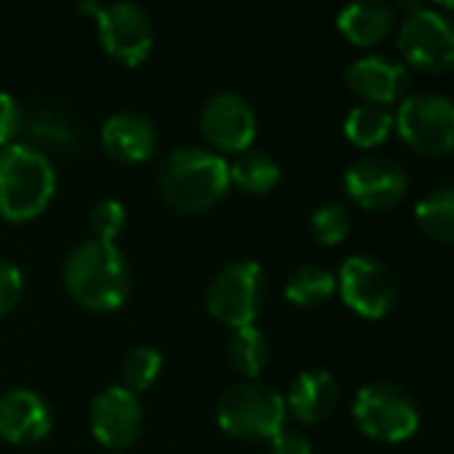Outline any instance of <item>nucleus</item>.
Here are the masks:
<instances>
[{
    "label": "nucleus",
    "mask_w": 454,
    "mask_h": 454,
    "mask_svg": "<svg viewBox=\"0 0 454 454\" xmlns=\"http://www.w3.org/2000/svg\"><path fill=\"white\" fill-rule=\"evenodd\" d=\"M415 221L420 231L436 242H452L454 237V192L452 186H439L418 200Z\"/></svg>",
    "instance_id": "nucleus-23"
},
{
    "label": "nucleus",
    "mask_w": 454,
    "mask_h": 454,
    "mask_svg": "<svg viewBox=\"0 0 454 454\" xmlns=\"http://www.w3.org/2000/svg\"><path fill=\"white\" fill-rule=\"evenodd\" d=\"M24 293V277L21 269L5 258H0V317H5Z\"/></svg>",
    "instance_id": "nucleus-28"
},
{
    "label": "nucleus",
    "mask_w": 454,
    "mask_h": 454,
    "mask_svg": "<svg viewBox=\"0 0 454 454\" xmlns=\"http://www.w3.org/2000/svg\"><path fill=\"white\" fill-rule=\"evenodd\" d=\"M396 21H399L396 8L386 0L351 3V5H343L338 13L340 35L359 48H370V45L383 43L396 29Z\"/></svg>",
    "instance_id": "nucleus-18"
},
{
    "label": "nucleus",
    "mask_w": 454,
    "mask_h": 454,
    "mask_svg": "<svg viewBox=\"0 0 454 454\" xmlns=\"http://www.w3.org/2000/svg\"><path fill=\"white\" fill-rule=\"evenodd\" d=\"M157 186L176 213H205L215 207L231 186L229 162L213 149L186 144L162 160Z\"/></svg>",
    "instance_id": "nucleus-1"
},
{
    "label": "nucleus",
    "mask_w": 454,
    "mask_h": 454,
    "mask_svg": "<svg viewBox=\"0 0 454 454\" xmlns=\"http://www.w3.org/2000/svg\"><path fill=\"white\" fill-rule=\"evenodd\" d=\"M67 293L90 311H114L130 293V263L114 242L85 239L64 261Z\"/></svg>",
    "instance_id": "nucleus-2"
},
{
    "label": "nucleus",
    "mask_w": 454,
    "mask_h": 454,
    "mask_svg": "<svg viewBox=\"0 0 454 454\" xmlns=\"http://www.w3.org/2000/svg\"><path fill=\"white\" fill-rule=\"evenodd\" d=\"M348 200L370 213L396 207L410 189V173L386 154H367L348 165L343 176Z\"/></svg>",
    "instance_id": "nucleus-11"
},
{
    "label": "nucleus",
    "mask_w": 454,
    "mask_h": 454,
    "mask_svg": "<svg viewBox=\"0 0 454 454\" xmlns=\"http://www.w3.org/2000/svg\"><path fill=\"white\" fill-rule=\"evenodd\" d=\"M101 146L117 162H144L157 149V128L154 122L133 109L114 112L101 125Z\"/></svg>",
    "instance_id": "nucleus-15"
},
{
    "label": "nucleus",
    "mask_w": 454,
    "mask_h": 454,
    "mask_svg": "<svg viewBox=\"0 0 454 454\" xmlns=\"http://www.w3.org/2000/svg\"><path fill=\"white\" fill-rule=\"evenodd\" d=\"M56 194V170L45 152L29 144L0 149V218L24 223L37 218Z\"/></svg>",
    "instance_id": "nucleus-3"
},
{
    "label": "nucleus",
    "mask_w": 454,
    "mask_h": 454,
    "mask_svg": "<svg viewBox=\"0 0 454 454\" xmlns=\"http://www.w3.org/2000/svg\"><path fill=\"white\" fill-rule=\"evenodd\" d=\"M338 290V279L330 269L319 263H303L298 266L285 285V298L301 309H317L327 303Z\"/></svg>",
    "instance_id": "nucleus-21"
},
{
    "label": "nucleus",
    "mask_w": 454,
    "mask_h": 454,
    "mask_svg": "<svg viewBox=\"0 0 454 454\" xmlns=\"http://www.w3.org/2000/svg\"><path fill=\"white\" fill-rule=\"evenodd\" d=\"M394 128L420 154H450L454 144L452 98L434 90L407 96L394 114Z\"/></svg>",
    "instance_id": "nucleus-8"
},
{
    "label": "nucleus",
    "mask_w": 454,
    "mask_h": 454,
    "mask_svg": "<svg viewBox=\"0 0 454 454\" xmlns=\"http://www.w3.org/2000/svg\"><path fill=\"white\" fill-rule=\"evenodd\" d=\"M394 130V114L388 106L380 104H356L343 122V133L354 146L362 149H375L388 141Z\"/></svg>",
    "instance_id": "nucleus-20"
},
{
    "label": "nucleus",
    "mask_w": 454,
    "mask_h": 454,
    "mask_svg": "<svg viewBox=\"0 0 454 454\" xmlns=\"http://www.w3.org/2000/svg\"><path fill=\"white\" fill-rule=\"evenodd\" d=\"M226 356L242 378L253 380L269 367L271 348H269L266 335L255 325H250V327H239L231 333L229 346H226Z\"/></svg>",
    "instance_id": "nucleus-22"
},
{
    "label": "nucleus",
    "mask_w": 454,
    "mask_h": 454,
    "mask_svg": "<svg viewBox=\"0 0 454 454\" xmlns=\"http://www.w3.org/2000/svg\"><path fill=\"white\" fill-rule=\"evenodd\" d=\"M21 125H24L21 104L11 93L0 90V149L13 144V138L21 130Z\"/></svg>",
    "instance_id": "nucleus-29"
},
{
    "label": "nucleus",
    "mask_w": 454,
    "mask_h": 454,
    "mask_svg": "<svg viewBox=\"0 0 454 454\" xmlns=\"http://www.w3.org/2000/svg\"><path fill=\"white\" fill-rule=\"evenodd\" d=\"M215 423L223 434L242 442L274 439L287 428L285 396L263 383H237L221 394Z\"/></svg>",
    "instance_id": "nucleus-4"
},
{
    "label": "nucleus",
    "mask_w": 454,
    "mask_h": 454,
    "mask_svg": "<svg viewBox=\"0 0 454 454\" xmlns=\"http://www.w3.org/2000/svg\"><path fill=\"white\" fill-rule=\"evenodd\" d=\"M279 162L263 149H245L229 165V184L247 194H266L279 184Z\"/></svg>",
    "instance_id": "nucleus-19"
},
{
    "label": "nucleus",
    "mask_w": 454,
    "mask_h": 454,
    "mask_svg": "<svg viewBox=\"0 0 454 454\" xmlns=\"http://www.w3.org/2000/svg\"><path fill=\"white\" fill-rule=\"evenodd\" d=\"M32 133L43 141V144H53V146H64L69 138H72V125L59 114V112H51V109H45V112H37L35 117H32Z\"/></svg>",
    "instance_id": "nucleus-27"
},
{
    "label": "nucleus",
    "mask_w": 454,
    "mask_h": 454,
    "mask_svg": "<svg viewBox=\"0 0 454 454\" xmlns=\"http://www.w3.org/2000/svg\"><path fill=\"white\" fill-rule=\"evenodd\" d=\"M338 404V383L327 370H306L301 372L285 399L287 415H293L303 426H317L333 415Z\"/></svg>",
    "instance_id": "nucleus-17"
},
{
    "label": "nucleus",
    "mask_w": 454,
    "mask_h": 454,
    "mask_svg": "<svg viewBox=\"0 0 454 454\" xmlns=\"http://www.w3.org/2000/svg\"><path fill=\"white\" fill-rule=\"evenodd\" d=\"M51 431V410L29 388L0 394V439L8 444H35Z\"/></svg>",
    "instance_id": "nucleus-16"
},
{
    "label": "nucleus",
    "mask_w": 454,
    "mask_h": 454,
    "mask_svg": "<svg viewBox=\"0 0 454 454\" xmlns=\"http://www.w3.org/2000/svg\"><path fill=\"white\" fill-rule=\"evenodd\" d=\"M96 16V29L104 51L125 67L146 61L154 45V27L146 11L136 3L114 0L106 5H85Z\"/></svg>",
    "instance_id": "nucleus-10"
},
{
    "label": "nucleus",
    "mask_w": 454,
    "mask_h": 454,
    "mask_svg": "<svg viewBox=\"0 0 454 454\" xmlns=\"http://www.w3.org/2000/svg\"><path fill=\"white\" fill-rule=\"evenodd\" d=\"M343 303L364 319H383L399 298V279L391 263L378 255H351L335 274Z\"/></svg>",
    "instance_id": "nucleus-9"
},
{
    "label": "nucleus",
    "mask_w": 454,
    "mask_h": 454,
    "mask_svg": "<svg viewBox=\"0 0 454 454\" xmlns=\"http://www.w3.org/2000/svg\"><path fill=\"white\" fill-rule=\"evenodd\" d=\"M128 223V210L120 200H101L93 210H90V229H93V239L101 242H114L122 229Z\"/></svg>",
    "instance_id": "nucleus-26"
},
{
    "label": "nucleus",
    "mask_w": 454,
    "mask_h": 454,
    "mask_svg": "<svg viewBox=\"0 0 454 454\" xmlns=\"http://www.w3.org/2000/svg\"><path fill=\"white\" fill-rule=\"evenodd\" d=\"M311 231L317 237L319 245H338L346 239V234L351 231V213L343 202L330 200L322 202L314 213H311Z\"/></svg>",
    "instance_id": "nucleus-25"
},
{
    "label": "nucleus",
    "mask_w": 454,
    "mask_h": 454,
    "mask_svg": "<svg viewBox=\"0 0 454 454\" xmlns=\"http://www.w3.org/2000/svg\"><path fill=\"white\" fill-rule=\"evenodd\" d=\"M354 420L359 431L383 444H399L418 434V402L396 383H370L354 399Z\"/></svg>",
    "instance_id": "nucleus-5"
},
{
    "label": "nucleus",
    "mask_w": 454,
    "mask_h": 454,
    "mask_svg": "<svg viewBox=\"0 0 454 454\" xmlns=\"http://www.w3.org/2000/svg\"><path fill=\"white\" fill-rule=\"evenodd\" d=\"M396 45L407 64L423 72H447L454 64V29L447 13L436 5H404Z\"/></svg>",
    "instance_id": "nucleus-7"
},
{
    "label": "nucleus",
    "mask_w": 454,
    "mask_h": 454,
    "mask_svg": "<svg viewBox=\"0 0 454 454\" xmlns=\"http://www.w3.org/2000/svg\"><path fill=\"white\" fill-rule=\"evenodd\" d=\"M90 434L106 447V450H125L130 447L144 428V410L122 386H109L98 391L90 402Z\"/></svg>",
    "instance_id": "nucleus-13"
},
{
    "label": "nucleus",
    "mask_w": 454,
    "mask_h": 454,
    "mask_svg": "<svg viewBox=\"0 0 454 454\" xmlns=\"http://www.w3.org/2000/svg\"><path fill=\"white\" fill-rule=\"evenodd\" d=\"M162 372V354L152 346H136L125 354L122 364H120V378H122V388H128L130 394L146 391Z\"/></svg>",
    "instance_id": "nucleus-24"
},
{
    "label": "nucleus",
    "mask_w": 454,
    "mask_h": 454,
    "mask_svg": "<svg viewBox=\"0 0 454 454\" xmlns=\"http://www.w3.org/2000/svg\"><path fill=\"white\" fill-rule=\"evenodd\" d=\"M346 82L364 104L388 106L407 90V67L388 53H367L348 64Z\"/></svg>",
    "instance_id": "nucleus-14"
},
{
    "label": "nucleus",
    "mask_w": 454,
    "mask_h": 454,
    "mask_svg": "<svg viewBox=\"0 0 454 454\" xmlns=\"http://www.w3.org/2000/svg\"><path fill=\"white\" fill-rule=\"evenodd\" d=\"M271 442V454H314L311 452V442L293 428H282Z\"/></svg>",
    "instance_id": "nucleus-30"
},
{
    "label": "nucleus",
    "mask_w": 454,
    "mask_h": 454,
    "mask_svg": "<svg viewBox=\"0 0 454 454\" xmlns=\"http://www.w3.org/2000/svg\"><path fill=\"white\" fill-rule=\"evenodd\" d=\"M266 301V274L253 258H237L226 263L210 282L207 309L221 325L239 330L255 325Z\"/></svg>",
    "instance_id": "nucleus-6"
},
{
    "label": "nucleus",
    "mask_w": 454,
    "mask_h": 454,
    "mask_svg": "<svg viewBox=\"0 0 454 454\" xmlns=\"http://www.w3.org/2000/svg\"><path fill=\"white\" fill-rule=\"evenodd\" d=\"M200 128L205 141L213 146V152H231L239 154L250 149L258 133V120L250 106V101L242 93L234 90H218L213 93L202 112H200Z\"/></svg>",
    "instance_id": "nucleus-12"
}]
</instances>
